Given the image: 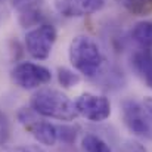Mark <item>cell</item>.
Instances as JSON below:
<instances>
[{"instance_id": "6da1fadb", "label": "cell", "mask_w": 152, "mask_h": 152, "mask_svg": "<svg viewBox=\"0 0 152 152\" xmlns=\"http://www.w3.org/2000/svg\"><path fill=\"white\" fill-rule=\"evenodd\" d=\"M31 108L39 115L59 121H72L78 115L75 103L66 95L55 89L39 90L31 98Z\"/></svg>"}, {"instance_id": "7a4b0ae2", "label": "cell", "mask_w": 152, "mask_h": 152, "mask_svg": "<svg viewBox=\"0 0 152 152\" xmlns=\"http://www.w3.org/2000/svg\"><path fill=\"white\" fill-rule=\"evenodd\" d=\"M69 61L71 65L83 75L93 78L101 72L105 62L103 55L98 43L89 36H77L69 45Z\"/></svg>"}, {"instance_id": "3957f363", "label": "cell", "mask_w": 152, "mask_h": 152, "mask_svg": "<svg viewBox=\"0 0 152 152\" xmlns=\"http://www.w3.org/2000/svg\"><path fill=\"white\" fill-rule=\"evenodd\" d=\"M121 117L133 134L152 140V117L143 103L134 99H124L121 102Z\"/></svg>"}, {"instance_id": "277c9868", "label": "cell", "mask_w": 152, "mask_h": 152, "mask_svg": "<svg viewBox=\"0 0 152 152\" xmlns=\"http://www.w3.org/2000/svg\"><path fill=\"white\" fill-rule=\"evenodd\" d=\"M58 33L52 24H42L27 33L25 36V48L27 52L39 61L48 59L52 52V48L56 42Z\"/></svg>"}, {"instance_id": "5b68a950", "label": "cell", "mask_w": 152, "mask_h": 152, "mask_svg": "<svg viewBox=\"0 0 152 152\" xmlns=\"http://www.w3.org/2000/svg\"><path fill=\"white\" fill-rule=\"evenodd\" d=\"M12 80L21 89L31 90L48 84L52 80V72L49 68L43 65L33 62H21L12 69Z\"/></svg>"}, {"instance_id": "8992f818", "label": "cell", "mask_w": 152, "mask_h": 152, "mask_svg": "<svg viewBox=\"0 0 152 152\" xmlns=\"http://www.w3.org/2000/svg\"><path fill=\"white\" fill-rule=\"evenodd\" d=\"M36 114L37 112L34 109L22 108L18 112V120L40 143L48 145V146H53L59 139L58 137V127L49 121L39 120L36 117Z\"/></svg>"}, {"instance_id": "52a82bcc", "label": "cell", "mask_w": 152, "mask_h": 152, "mask_svg": "<svg viewBox=\"0 0 152 152\" xmlns=\"http://www.w3.org/2000/svg\"><path fill=\"white\" fill-rule=\"evenodd\" d=\"M75 108L80 115L84 118L93 121V123H101L105 121L111 115V102L105 96H98L92 93H83L77 98Z\"/></svg>"}, {"instance_id": "ba28073f", "label": "cell", "mask_w": 152, "mask_h": 152, "mask_svg": "<svg viewBox=\"0 0 152 152\" xmlns=\"http://www.w3.org/2000/svg\"><path fill=\"white\" fill-rule=\"evenodd\" d=\"M55 9L66 18H81L101 10L105 0H55Z\"/></svg>"}, {"instance_id": "9c48e42d", "label": "cell", "mask_w": 152, "mask_h": 152, "mask_svg": "<svg viewBox=\"0 0 152 152\" xmlns=\"http://www.w3.org/2000/svg\"><path fill=\"white\" fill-rule=\"evenodd\" d=\"M12 6L22 27L37 25L43 19V0H12Z\"/></svg>"}, {"instance_id": "30bf717a", "label": "cell", "mask_w": 152, "mask_h": 152, "mask_svg": "<svg viewBox=\"0 0 152 152\" xmlns=\"http://www.w3.org/2000/svg\"><path fill=\"white\" fill-rule=\"evenodd\" d=\"M132 66L145 84L152 89V50L140 49L134 52L132 56Z\"/></svg>"}, {"instance_id": "8fae6325", "label": "cell", "mask_w": 152, "mask_h": 152, "mask_svg": "<svg viewBox=\"0 0 152 152\" xmlns=\"http://www.w3.org/2000/svg\"><path fill=\"white\" fill-rule=\"evenodd\" d=\"M130 36L142 49L152 50V21H140L134 24Z\"/></svg>"}, {"instance_id": "7c38bea8", "label": "cell", "mask_w": 152, "mask_h": 152, "mask_svg": "<svg viewBox=\"0 0 152 152\" xmlns=\"http://www.w3.org/2000/svg\"><path fill=\"white\" fill-rule=\"evenodd\" d=\"M81 148L84 152H112L109 145L96 134L87 133L81 139Z\"/></svg>"}, {"instance_id": "4fadbf2b", "label": "cell", "mask_w": 152, "mask_h": 152, "mask_svg": "<svg viewBox=\"0 0 152 152\" xmlns=\"http://www.w3.org/2000/svg\"><path fill=\"white\" fill-rule=\"evenodd\" d=\"M124 6L136 15L152 13V0H123Z\"/></svg>"}, {"instance_id": "5bb4252c", "label": "cell", "mask_w": 152, "mask_h": 152, "mask_svg": "<svg viewBox=\"0 0 152 152\" xmlns=\"http://www.w3.org/2000/svg\"><path fill=\"white\" fill-rule=\"evenodd\" d=\"M58 81L62 87L69 89L80 83V77H78V74H75L74 71H71L68 68H59L58 69Z\"/></svg>"}, {"instance_id": "9a60e30c", "label": "cell", "mask_w": 152, "mask_h": 152, "mask_svg": "<svg viewBox=\"0 0 152 152\" xmlns=\"http://www.w3.org/2000/svg\"><path fill=\"white\" fill-rule=\"evenodd\" d=\"M75 136H77V130L74 127H69V126H59L58 127V137L64 143H72L75 140Z\"/></svg>"}, {"instance_id": "2e32d148", "label": "cell", "mask_w": 152, "mask_h": 152, "mask_svg": "<svg viewBox=\"0 0 152 152\" xmlns=\"http://www.w3.org/2000/svg\"><path fill=\"white\" fill-rule=\"evenodd\" d=\"M9 133H10V129H9V121L6 118V115L0 111V145H4L9 139Z\"/></svg>"}, {"instance_id": "e0dca14e", "label": "cell", "mask_w": 152, "mask_h": 152, "mask_svg": "<svg viewBox=\"0 0 152 152\" xmlns=\"http://www.w3.org/2000/svg\"><path fill=\"white\" fill-rule=\"evenodd\" d=\"M0 152H45V151L40 146H36V145H19V146L3 148Z\"/></svg>"}, {"instance_id": "ac0fdd59", "label": "cell", "mask_w": 152, "mask_h": 152, "mask_svg": "<svg viewBox=\"0 0 152 152\" xmlns=\"http://www.w3.org/2000/svg\"><path fill=\"white\" fill-rule=\"evenodd\" d=\"M143 106L146 108V111L151 114V117H152V98H146L143 101Z\"/></svg>"}, {"instance_id": "d6986e66", "label": "cell", "mask_w": 152, "mask_h": 152, "mask_svg": "<svg viewBox=\"0 0 152 152\" xmlns=\"http://www.w3.org/2000/svg\"><path fill=\"white\" fill-rule=\"evenodd\" d=\"M129 152H145V149H143L139 143H133V145L130 146V151Z\"/></svg>"}, {"instance_id": "ffe728a7", "label": "cell", "mask_w": 152, "mask_h": 152, "mask_svg": "<svg viewBox=\"0 0 152 152\" xmlns=\"http://www.w3.org/2000/svg\"><path fill=\"white\" fill-rule=\"evenodd\" d=\"M0 1H1V0H0Z\"/></svg>"}]
</instances>
